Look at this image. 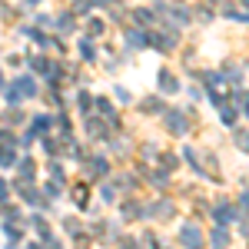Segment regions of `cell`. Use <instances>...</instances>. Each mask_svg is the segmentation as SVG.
Masks as SVG:
<instances>
[{
  "label": "cell",
  "mask_w": 249,
  "mask_h": 249,
  "mask_svg": "<svg viewBox=\"0 0 249 249\" xmlns=\"http://www.w3.org/2000/svg\"><path fill=\"white\" fill-rule=\"evenodd\" d=\"M183 243L190 249H199V243H203V239H199V230H196V226H186V230H183Z\"/></svg>",
  "instance_id": "6da1fadb"
},
{
  "label": "cell",
  "mask_w": 249,
  "mask_h": 249,
  "mask_svg": "<svg viewBox=\"0 0 249 249\" xmlns=\"http://www.w3.org/2000/svg\"><path fill=\"white\" fill-rule=\"evenodd\" d=\"M163 87H166V90H176V83H173L170 73H163Z\"/></svg>",
  "instance_id": "7a4b0ae2"
},
{
  "label": "cell",
  "mask_w": 249,
  "mask_h": 249,
  "mask_svg": "<svg viewBox=\"0 0 249 249\" xmlns=\"http://www.w3.org/2000/svg\"><path fill=\"white\" fill-rule=\"evenodd\" d=\"M0 83H3V80H0Z\"/></svg>",
  "instance_id": "3957f363"
}]
</instances>
